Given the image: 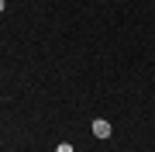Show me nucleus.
Segmentation results:
<instances>
[{"label": "nucleus", "instance_id": "3", "mask_svg": "<svg viewBox=\"0 0 155 152\" xmlns=\"http://www.w3.org/2000/svg\"><path fill=\"white\" fill-rule=\"evenodd\" d=\"M4 7H7V4H4V0H0V11H4Z\"/></svg>", "mask_w": 155, "mask_h": 152}, {"label": "nucleus", "instance_id": "2", "mask_svg": "<svg viewBox=\"0 0 155 152\" xmlns=\"http://www.w3.org/2000/svg\"><path fill=\"white\" fill-rule=\"evenodd\" d=\"M55 152H72V145H69V142H62V145H59Z\"/></svg>", "mask_w": 155, "mask_h": 152}, {"label": "nucleus", "instance_id": "1", "mask_svg": "<svg viewBox=\"0 0 155 152\" xmlns=\"http://www.w3.org/2000/svg\"><path fill=\"white\" fill-rule=\"evenodd\" d=\"M93 135H97V138H110V135H114V128H110V121H104V118H97V121H93Z\"/></svg>", "mask_w": 155, "mask_h": 152}]
</instances>
